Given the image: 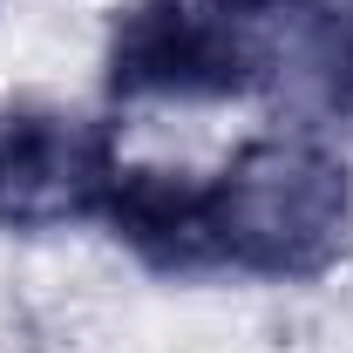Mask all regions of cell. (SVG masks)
Masks as SVG:
<instances>
[{
  "mask_svg": "<svg viewBox=\"0 0 353 353\" xmlns=\"http://www.w3.org/2000/svg\"><path fill=\"white\" fill-rule=\"evenodd\" d=\"M102 218L163 272L312 279L347 252L353 176L312 136H259L218 176L123 170Z\"/></svg>",
  "mask_w": 353,
  "mask_h": 353,
  "instance_id": "1",
  "label": "cell"
},
{
  "mask_svg": "<svg viewBox=\"0 0 353 353\" xmlns=\"http://www.w3.org/2000/svg\"><path fill=\"white\" fill-rule=\"evenodd\" d=\"M265 21L218 0H136L109 34V88L130 102H218L272 75Z\"/></svg>",
  "mask_w": 353,
  "mask_h": 353,
  "instance_id": "2",
  "label": "cell"
},
{
  "mask_svg": "<svg viewBox=\"0 0 353 353\" xmlns=\"http://www.w3.org/2000/svg\"><path fill=\"white\" fill-rule=\"evenodd\" d=\"M123 157L102 123L68 109H0V224L54 231L102 218Z\"/></svg>",
  "mask_w": 353,
  "mask_h": 353,
  "instance_id": "3",
  "label": "cell"
},
{
  "mask_svg": "<svg viewBox=\"0 0 353 353\" xmlns=\"http://www.w3.org/2000/svg\"><path fill=\"white\" fill-rule=\"evenodd\" d=\"M218 7L252 14V21H279V14H299V7H312V0H218Z\"/></svg>",
  "mask_w": 353,
  "mask_h": 353,
  "instance_id": "4",
  "label": "cell"
}]
</instances>
